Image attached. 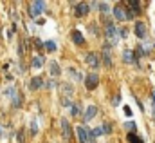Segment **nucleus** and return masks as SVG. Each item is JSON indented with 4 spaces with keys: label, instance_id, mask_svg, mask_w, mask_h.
Returning a JSON list of instances; mask_svg holds the SVG:
<instances>
[{
    "label": "nucleus",
    "instance_id": "23",
    "mask_svg": "<svg viewBox=\"0 0 155 143\" xmlns=\"http://www.w3.org/2000/svg\"><path fill=\"white\" fill-rule=\"evenodd\" d=\"M99 7H101V11L103 13H107V11H110V7H108V4H97Z\"/></svg>",
    "mask_w": 155,
    "mask_h": 143
},
{
    "label": "nucleus",
    "instance_id": "9",
    "mask_svg": "<svg viewBox=\"0 0 155 143\" xmlns=\"http://www.w3.org/2000/svg\"><path fill=\"white\" fill-rule=\"evenodd\" d=\"M103 62L107 64V67H112V56H110V49L108 47L103 49Z\"/></svg>",
    "mask_w": 155,
    "mask_h": 143
},
{
    "label": "nucleus",
    "instance_id": "12",
    "mask_svg": "<svg viewBox=\"0 0 155 143\" xmlns=\"http://www.w3.org/2000/svg\"><path fill=\"white\" fill-rule=\"evenodd\" d=\"M41 82H43V80H41L40 76H36V78H33V80H31V83H29V87H31L33 91H35V89H40V87L43 85Z\"/></svg>",
    "mask_w": 155,
    "mask_h": 143
},
{
    "label": "nucleus",
    "instance_id": "3",
    "mask_svg": "<svg viewBox=\"0 0 155 143\" xmlns=\"http://www.w3.org/2000/svg\"><path fill=\"white\" fill-rule=\"evenodd\" d=\"M107 38H110L112 42H116L117 38H119V31L116 29V26L110 24V22L107 24Z\"/></svg>",
    "mask_w": 155,
    "mask_h": 143
},
{
    "label": "nucleus",
    "instance_id": "28",
    "mask_svg": "<svg viewBox=\"0 0 155 143\" xmlns=\"http://www.w3.org/2000/svg\"><path fill=\"white\" fill-rule=\"evenodd\" d=\"M43 85H45V87H49V89H51V87H54V83H52V80H49V82H47V83H43Z\"/></svg>",
    "mask_w": 155,
    "mask_h": 143
},
{
    "label": "nucleus",
    "instance_id": "17",
    "mask_svg": "<svg viewBox=\"0 0 155 143\" xmlns=\"http://www.w3.org/2000/svg\"><path fill=\"white\" fill-rule=\"evenodd\" d=\"M51 72H52L54 76H58V74H60V67H58V64H56V62H51Z\"/></svg>",
    "mask_w": 155,
    "mask_h": 143
},
{
    "label": "nucleus",
    "instance_id": "15",
    "mask_svg": "<svg viewBox=\"0 0 155 143\" xmlns=\"http://www.w3.org/2000/svg\"><path fill=\"white\" fill-rule=\"evenodd\" d=\"M69 74H71L74 80H81V78H83V76H81V72L76 71V69H72V67H69Z\"/></svg>",
    "mask_w": 155,
    "mask_h": 143
},
{
    "label": "nucleus",
    "instance_id": "31",
    "mask_svg": "<svg viewBox=\"0 0 155 143\" xmlns=\"http://www.w3.org/2000/svg\"><path fill=\"white\" fill-rule=\"evenodd\" d=\"M0 134H2V131H0Z\"/></svg>",
    "mask_w": 155,
    "mask_h": 143
},
{
    "label": "nucleus",
    "instance_id": "1",
    "mask_svg": "<svg viewBox=\"0 0 155 143\" xmlns=\"http://www.w3.org/2000/svg\"><path fill=\"white\" fill-rule=\"evenodd\" d=\"M43 7H45V4H43V2H33V4L29 5V15H31L33 18H36L40 13L43 11Z\"/></svg>",
    "mask_w": 155,
    "mask_h": 143
},
{
    "label": "nucleus",
    "instance_id": "4",
    "mask_svg": "<svg viewBox=\"0 0 155 143\" xmlns=\"http://www.w3.org/2000/svg\"><path fill=\"white\" fill-rule=\"evenodd\" d=\"M85 60H87V64H88L92 69H97V67H99V58H97L94 53H88V54L85 56Z\"/></svg>",
    "mask_w": 155,
    "mask_h": 143
},
{
    "label": "nucleus",
    "instance_id": "22",
    "mask_svg": "<svg viewBox=\"0 0 155 143\" xmlns=\"http://www.w3.org/2000/svg\"><path fill=\"white\" fill-rule=\"evenodd\" d=\"M101 132H112V127H110L108 123H103V127H101Z\"/></svg>",
    "mask_w": 155,
    "mask_h": 143
},
{
    "label": "nucleus",
    "instance_id": "5",
    "mask_svg": "<svg viewBox=\"0 0 155 143\" xmlns=\"http://www.w3.org/2000/svg\"><path fill=\"white\" fill-rule=\"evenodd\" d=\"M78 140H79V143H88L90 141V136H88V132H87L85 127H78Z\"/></svg>",
    "mask_w": 155,
    "mask_h": 143
},
{
    "label": "nucleus",
    "instance_id": "8",
    "mask_svg": "<svg viewBox=\"0 0 155 143\" xmlns=\"http://www.w3.org/2000/svg\"><path fill=\"white\" fill-rule=\"evenodd\" d=\"M88 4H85V2H81V4H78L76 5V16H83V15H87L88 13Z\"/></svg>",
    "mask_w": 155,
    "mask_h": 143
},
{
    "label": "nucleus",
    "instance_id": "25",
    "mask_svg": "<svg viewBox=\"0 0 155 143\" xmlns=\"http://www.w3.org/2000/svg\"><path fill=\"white\" fill-rule=\"evenodd\" d=\"M124 127L132 131V129H135V123H134V121H128V123H124Z\"/></svg>",
    "mask_w": 155,
    "mask_h": 143
},
{
    "label": "nucleus",
    "instance_id": "30",
    "mask_svg": "<svg viewBox=\"0 0 155 143\" xmlns=\"http://www.w3.org/2000/svg\"><path fill=\"white\" fill-rule=\"evenodd\" d=\"M153 100H155V91H153Z\"/></svg>",
    "mask_w": 155,
    "mask_h": 143
},
{
    "label": "nucleus",
    "instance_id": "14",
    "mask_svg": "<svg viewBox=\"0 0 155 143\" xmlns=\"http://www.w3.org/2000/svg\"><path fill=\"white\" fill-rule=\"evenodd\" d=\"M31 65H33L35 69H41V65H43V58H41V56H36V58H33Z\"/></svg>",
    "mask_w": 155,
    "mask_h": 143
},
{
    "label": "nucleus",
    "instance_id": "6",
    "mask_svg": "<svg viewBox=\"0 0 155 143\" xmlns=\"http://www.w3.org/2000/svg\"><path fill=\"white\" fill-rule=\"evenodd\" d=\"M61 132H63V138L65 140H71L72 138V131H71V125L67 120H61Z\"/></svg>",
    "mask_w": 155,
    "mask_h": 143
},
{
    "label": "nucleus",
    "instance_id": "16",
    "mask_svg": "<svg viewBox=\"0 0 155 143\" xmlns=\"http://www.w3.org/2000/svg\"><path fill=\"white\" fill-rule=\"evenodd\" d=\"M128 140H130V143H143V140H141L139 136H135L134 132H130V134H128Z\"/></svg>",
    "mask_w": 155,
    "mask_h": 143
},
{
    "label": "nucleus",
    "instance_id": "29",
    "mask_svg": "<svg viewBox=\"0 0 155 143\" xmlns=\"http://www.w3.org/2000/svg\"><path fill=\"white\" fill-rule=\"evenodd\" d=\"M18 143H24V136H22V132L18 134Z\"/></svg>",
    "mask_w": 155,
    "mask_h": 143
},
{
    "label": "nucleus",
    "instance_id": "11",
    "mask_svg": "<svg viewBox=\"0 0 155 143\" xmlns=\"http://www.w3.org/2000/svg\"><path fill=\"white\" fill-rule=\"evenodd\" d=\"M114 15H116L117 20H124V18H126V13H124V9H123L121 5H117L116 9H114Z\"/></svg>",
    "mask_w": 155,
    "mask_h": 143
},
{
    "label": "nucleus",
    "instance_id": "7",
    "mask_svg": "<svg viewBox=\"0 0 155 143\" xmlns=\"http://www.w3.org/2000/svg\"><path fill=\"white\" fill-rule=\"evenodd\" d=\"M135 35H137V38H144L146 36V26L143 22H135Z\"/></svg>",
    "mask_w": 155,
    "mask_h": 143
},
{
    "label": "nucleus",
    "instance_id": "20",
    "mask_svg": "<svg viewBox=\"0 0 155 143\" xmlns=\"http://www.w3.org/2000/svg\"><path fill=\"white\" fill-rule=\"evenodd\" d=\"M101 134H103V132H101V129H94L88 136H90V138H96V136H101Z\"/></svg>",
    "mask_w": 155,
    "mask_h": 143
},
{
    "label": "nucleus",
    "instance_id": "2",
    "mask_svg": "<svg viewBox=\"0 0 155 143\" xmlns=\"http://www.w3.org/2000/svg\"><path fill=\"white\" fill-rule=\"evenodd\" d=\"M97 82H99L97 74H88V76L85 78V87H87L88 91H92V89H96V87H97Z\"/></svg>",
    "mask_w": 155,
    "mask_h": 143
},
{
    "label": "nucleus",
    "instance_id": "18",
    "mask_svg": "<svg viewBox=\"0 0 155 143\" xmlns=\"http://www.w3.org/2000/svg\"><path fill=\"white\" fill-rule=\"evenodd\" d=\"M123 56H124V60H126V62H132V60H134L132 51H124V54H123Z\"/></svg>",
    "mask_w": 155,
    "mask_h": 143
},
{
    "label": "nucleus",
    "instance_id": "13",
    "mask_svg": "<svg viewBox=\"0 0 155 143\" xmlns=\"http://www.w3.org/2000/svg\"><path fill=\"white\" fill-rule=\"evenodd\" d=\"M72 40H74L76 44H79V45H83V44H85V40H83V35H81L79 31H72Z\"/></svg>",
    "mask_w": 155,
    "mask_h": 143
},
{
    "label": "nucleus",
    "instance_id": "24",
    "mask_svg": "<svg viewBox=\"0 0 155 143\" xmlns=\"http://www.w3.org/2000/svg\"><path fill=\"white\" fill-rule=\"evenodd\" d=\"M31 132H33V134H36V132H38V127H36V121H31Z\"/></svg>",
    "mask_w": 155,
    "mask_h": 143
},
{
    "label": "nucleus",
    "instance_id": "10",
    "mask_svg": "<svg viewBox=\"0 0 155 143\" xmlns=\"http://www.w3.org/2000/svg\"><path fill=\"white\" fill-rule=\"evenodd\" d=\"M96 114H97V109L94 107V105H90V107L87 109V112H85V120H87V121H90Z\"/></svg>",
    "mask_w": 155,
    "mask_h": 143
},
{
    "label": "nucleus",
    "instance_id": "26",
    "mask_svg": "<svg viewBox=\"0 0 155 143\" xmlns=\"http://www.w3.org/2000/svg\"><path fill=\"white\" fill-rule=\"evenodd\" d=\"M4 94H15V89H13V87H9V89H5V91H4Z\"/></svg>",
    "mask_w": 155,
    "mask_h": 143
},
{
    "label": "nucleus",
    "instance_id": "21",
    "mask_svg": "<svg viewBox=\"0 0 155 143\" xmlns=\"http://www.w3.org/2000/svg\"><path fill=\"white\" fill-rule=\"evenodd\" d=\"M72 116H78V114H81V109H79V105H72Z\"/></svg>",
    "mask_w": 155,
    "mask_h": 143
},
{
    "label": "nucleus",
    "instance_id": "27",
    "mask_svg": "<svg viewBox=\"0 0 155 143\" xmlns=\"http://www.w3.org/2000/svg\"><path fill=\"white\" fill-rule=\"evenodd\" d=\"M124 114H126V116H132V109H130V107H124Z\"/></svg>",
    "mask_w": 155,
    "mask_h": 143
},
{
    "label": "nucleus",
    "instance_id": "19",
    "mask_svg": "<svg viewBox=\"0 0 155 143\" xmlns=\"http://www.w3.org/2000/svg\"><path fill=\"white\" fill-rule=\"evenodd\" d=\"M45 47H47V51H56V44L54 42H47Z\"/></svg>",
    "mask_w": 155,
    "mask_h": 143
}]
</instances>
